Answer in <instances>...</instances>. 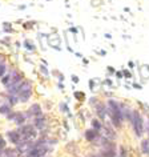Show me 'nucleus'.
I'll return each mask as SVG.
<instances>
[{
    "label": "nucleus",
    "mask_w": 149,
    "mask_h": 157,
    "mask_svg": "<svg viewBox=\"0 0 149 157\" xmlns=\"http://www.w3.org/2000/svg\"><path fill=\"white\" fill-rule=\"evenodd\" d=\"M141 149H143L144 155H148L149 156V139L143 140V143H141Z\"/></svg>",
    "instance_id": "obj_9"
},
{
    "label": "nucleus",
    "mask_w": 149,
    "mask_h": 157,
    "mask_svg": "<svg viewBox=\"0 0 149 157\" xmlns=\"http://www.w3.org/2000/svg\"><path fill=\"white\" fill-rule=\"evenodd\" d=\"M132 124H133V128H135V133L137 137H140L141 135L144 133V127H143V119H141L140 113L137 111H133L132 112Z\"/></svg>",
    "instance_id": "obj_2"
},
{
    "label": "nucleus",
    "mask_w": 149,
    "mask_h": 157,
    "mask_svg": "<svg viewBox=\"0 0 149 157\" xmlns=\"http://www.w3.org/2000/svg\"><path fill=\"white\" fill-rule=\"evenodd\" d=\"M0 157H4V152H3V149H0Z\"/></svg>",
    "instance_id": "obj_26"
},
{
    "label": "nucleus",
    "mask_w": 149,
    "mask_h": 157,
    "mask_svg": "<svg viewBox=\"0 0 149 157\" xmlns=\"http://www.w3.org/2000/svg\"><path fill=\"white\" fill-rule=\"evenodd\" d=\"M148 124H149V119H148ZM148 133H149V128H148Z\"/></svg>",
    "instance_id": "obj_27"
},
{
    "label": "nucleus",
    "mask_w": 149,
    "mask_h": 157,
    "mask_svg": "<svg viewBox=\"0 0 149 157\" xmlns=\"http://www.w3.org/2000/svg\"><path fill=\"white\" fill-rule=\"evenodd\" d=\"M74 97H76V99H79V100H84L85 95L83 92H74Z\"/></svg>",
    "instance_id": "obj_16"
},
{
    "label": "nucleus",
    "mask_w": 149,
    "mask_h": 157,
    "mask_svg": "<svg viewBox=\"0 0 149 157\" xmlns=\"http://www.w3.org/2000/svg\"><path fill=\"white\" fill-rule=\"evenodd\" d=\"M71 32H73V33H77V29H76V28H71Z\"/></svg>",
    "instance_id": "obj_25"
},
{
    "label": "nucleus",
    "mask_w": 149,
    "mask_h": 157,
    "mask_svg": "<svg viewBox=\"0 0 149 157\" xmlns=\"http://www.w3.org/2000/svg\"><path fill=\"white\" fill-rule=\"evenodd\" d=\"M133 87L137 88V89H141V85L140 84H133Z\"/></svg>",
    "instance_id": "obj_24"
},
{
    "label": "nucleus",
    "mask_w": 149,
    "mask_h": 157,
    "mask_svg": "<svg viewBox=\"0 0 149 157\" xmlns=\"http://www.w3.org/2000/svg\"><path fill=\"white\" fill-rule=\"evenodd\" d=\"M40 71H41V72L45 75V76H48V71L45 69V67H43V65H41V67H40Z\"/></svg>",
    "instance_id": "obj_20"
},
{
    "label": "nucleus",
    "mask_w": 149,
    "mask_h": 157,
    "mask_svg": "<svg viewBox=\"0 0 149 157\" xmlns=\"http://www.w3.org/2000/svg\"><path fill=\"white\" fill-rule=\"evenodd\" d=\"M0 113L2 115H8V113H11V105L10 104H4L0 107Z\"/></svg>",
    "instance_id": "obj_12"
},
{
    "label": "nucleus",
    "mask_w": 149,
    "mask_h": 157,
    "mask_svg": "<svg viewBox=\"0 0 149 157\" xmlns=\"http://www.w3.org/2000/svg\"><path fill=\"white\" fill-rule=\"evenodd\" d=\"M41 115V109H40V105L39 104H33L32 107L29 108V112H28V116H40Z\"/></svg>",
    "instance_id": "obj_5"
},
{
    "label": "nucleus",
    "mask_w": 149,
    "mask_h": 157,
    "mask_svg": "<svg viewBox=\"0 0 149 157\" xmlns=\"http://www.w3.org/2000/svg\"><path fill=\"white\" fill-rule=\"evenodd\" d=\"M105 111L109 116L112 117V121L116 127H120L121 125V121H123V115H121V109H120V105L113 100H109L108 101V107L105 108Z\"/></svg>",
    "instance_id": "obj_1"
},
{
    "label": "nucleus",
    "mask_w": 149,
    "mask_h": 157,
    "mask_svg": "<svg viewBox=\"0 0 149 157\" xmlns=\"http://www.w3.org/2000/svg\"><path fill=\"white\" fill-rule=\"evenodd\" d=\"M99 136V131H93V129H89L84 133V137L87 139L88 141H95V139Z\"/></svg>",
    "instance_id": "obj_6"
},
{
    "label": "nucleus",
    "mask_w": 149,
    "mask_h": 157,
    "mask_svg": "<svg viewBox=\"0 0 149 157\" xmlns=\"http://www.w3.org/2000/svg\"><path fill=\"white\" fill-rule=\"evenodd\" d=\"M15 116H16V113H8V120H13Z\"/></svg>",
    "instance_id": "obj_21"
},
{
    "label": "nucleus",
    "mask_w": 149,
    "mask_h": 157,
    "mask_svg": "<svg viewBox=\"0 0 149 157\" xmlns=\"http://www.w3.org/2000/svg\"><path fill=\"white\" fill-rule=\"evenodd\" d=\"M116 75H117V77H119V78H121V77H123V72H117Z\"/></svg>",
    "instance_id": "obj_23"
},
{
    "label": "nucleus",
    "mask_w": 149,
    "mask_h": 157,
    "mask_svg": "<svg viewBox=\"0 0 149 157\" xmlns=\"http://www.w3.org/2000/svg\"><path fill=\"white\" fill-rule=\"evenodd\" d=\"M96 112H97V115H99V116L101 117V119H105V115H107V111H105V107H104V105H101V104L97 105Z\"/></svg>",
    "instance_id": "obj_10"
},
{
    "label": "nucleus",
    "mask_w": 149,
    "mask_h": 157,
    "mask_svg": "<svg viewBox=\"0 0 149 157\" xmlns=\"http://www.w3.org/2000/svg\"><path fill=\"white\" fill-rule=\"evenodd\" d=\"M8 137H10L11 143H13V144H16V145L20 144V135H19L16 131H10L8 132Z\"/></svg>",
    "instance_id": "obj_4"
},
{
    "label": "nucleus",
    "mask_w": 149,
    "mask_h": 157,
    "mask_svg": "<svg viewBox=\"0 0 149 157\" xmlns=\"http://www.w3.org/2000/svg\"><path fill=\"white\" fill-rule=\"evenodd\" d=\"M32 95V91H27V92H23L20 95H17L19 97V101H21V103H25V101H28V99Z\"/></svg>",
    "instance_id": "obj_8"
},
{
    "label": "nucleus",
    "mask_w": 149,
    "mask_h": 157,
    "mask_svg": "<svg viewBox=\"0 0 149 157\" xmlns=\"http://www.w3.org/2000/svg\"><path fill=\"white\" fill-rule=\"evenodd\" d=\"M24 45H25V48H27V49H29V51H33V49H35L33 43H32V41H29V40H25Z\"/></svg>",
    "instance_id": "obj_14"
},
{
    "label": "nucleus",
    "mask_w": 149,
    "mask_h": 157,
    "mask_svg": "<svg viewBox=\"0 0 149 157\" xmlns=\"http://www.w3.org/2000/svg\"><path fill=\"white\" fill-rule=\"evenodd\" d=\"M124 75H125V77H127V78H131L132 77V73L131 72H129V71H124V72H123Z\"/></svg>",
    "instance_id": "obj_19"
},
{
    "label": "nucleus",
    "mask_w": 149,
    "mask_h": 157,
    "mask_svg": "<svg viewBox=\"0 0 149 157\" xmlns=\"http://www.w3.org/2000/svg\"><path fill=\"white\" fill-rule=\"evenodd\" d=\"M4 152V157H17L19 156V152L15 151V149H7V151H3Z\"/></svg>",
    "instance_id": "obj_11"
},
{
    "label": "nucleus",
    "mask_w": 149,
    "mask_h": 157,
    "mask_svg": "<svg viewBox=\"0 0 149 157\" xmlns=\"http://www.w3.org/2000/svg\"><path fill=\"white\" fill-rule=\"evenodd\" d=\"M6 69H7V67H6L4 64H0V77H3V76H4Z\"/></svg>",
    "instance_id": "obj_17"
},
{
    "label": "nucleus",
    "mask_w": 149,
    "mask_h": 157,
    "mask_svg": "<svg viewBox=\"0 0 149 157\" xmlns=\"http://www.w3.org/2000/svg\"><path fill=\"white\" fill-rule=\"evenodd\" d=\"M4 147H6V141L3 139V136L0 135V149H4Z\"/></svg>",
    "instance_id": "obj_18"
},
{
    "label": "nucleus",
    "mask_w": 149,
    "mask_h": 157,
    "mask_svg": "<svg viewBox=\"0 0 149 157\" xmlns=\"http://www.w3.org/2000/svg\"><path fill=\"white\" fill-rule=\"evenodd\" d=\"M47 151H48L47 147H35L33 145V148L27 152V157H43Z\"/></svg>",
    "instance_id": "obj_3"
},
{
    "label": "nucleus",
    "mask_w": 149,
    "mask_h": 157,
    "mask_svg": "<svg viewBox=\"0 0 149 157\" xmlns=\"http://www.w3.org/2000/svg\"><path fill=\"white\" fill-rule=\"evenodd\" d=\"M92 127L95 128V131H100V129H101V124L99 123V120H93L92 121Z\"/></svg>",
    "instance_id": "obj_15"
},
{
    "label": "nucleus",
    "mask_w": 149,
    "mask_h": 157,
    "mask_svg": "<svg viewBox=\"0 0 149 157\" xmlns=\"http://www.w3.org/2000/svg\"><path fill=\"white\" fill-rule=\"evenodd\" d=\"M35 125H36V128L37 129H41V128H44V125H45V120H44V117H39V119H36V121H35Z\"/></svg>",
    "instance_id": "obj_13"
},
{
    "label": "nucleus",
    "mask_w": 149,
    "mask_h": 157,
    "mask_svg": "<svg viewBox=\"0 0 149 157\" xmlns=\"http://www.w3.org/2000/svg\"><path fill=\"white\" fill-rule=\"evenodd\" d=\"M15 123H16L17 125H23L25 123V120H27V116L24 115V113H16V116H15Z\"/></svg>",
    "instance_id": "obj_7"
},
{
    "label": "nucleus",
    "mask_w": 149,
    "mask_h": 157,
    "mask_svg": "<svg viewBox=\"0 0 149 157\" xmlns=\"http://www.w3.org/2000/svg\"><path fill=\"white\" fill-rule=\"evenodd\" d=\"M72 81H74V83H77V81H79V78H77V76H72Z\"/></svg>",
    "instance_id": "obj_22"
}]
</instances>
